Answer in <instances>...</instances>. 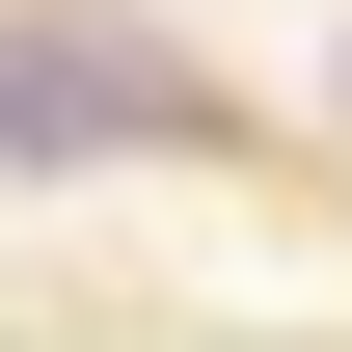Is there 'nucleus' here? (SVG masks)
<instances>
[{"label":"nucleus","instance_id":"obj_1","mask_svg":"<svg viewBox=\"0 0 352 352\" xmlns=\"http://www.w3.org/2000/svg\"><path fill=\"white\" fill-rule=\"evenodd\" d=\"M217 82H190L163 28H109V0H0V163H190Z\"/></svg>","mask_w":352,"mask_h":352},{"label":"nucleus","instance_id":"obj_2","mask_svg":"<svg viewBox=\"0 0 352 352\" xmlns=\"http://www.w3.org/2000/svg\"><path fill=\"white\" fill-rule=\"evenodd\" d=\"M325 82H352V54H325Z\"/></svg>","mask_w":352,"mask_h":352}]
</instances>
